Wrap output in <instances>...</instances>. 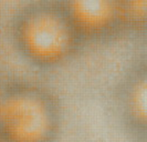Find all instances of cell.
<instances>
[{
    "label": "cell",
    "instance_id": "obj_1",
    "mask_svg": "<svg viewBox=\"0 0 147 142\" xmlns=\"http://www.w3.org/2000/svg\"><path fill=\"white\" fill-rule=\"evenodd\" d=\"M80 39L65 10L54 6L31 8L19 18L15 28L19 51L39 68L65 63L75 52Z\"/></svg>",
    "mask_w": 147,
    "mask_h": 142
},
{
    "label": "cell",
    "instance_id": "obj_2",
    "mask_svg": "<svg viewBox=\"0 0 147 142\" xmlns=\"http://www.w3.org/2000/svg\"><path fill=\"white\" fill-rule=\"evenodd\" d=\"M60 117L54 99L33 84L3 88L0 142H57Z\"/></svg>",
    "mask_w": 147,
    "mask_h": 142
},
{
    "label": "cell",
    "instance_id": "obj_3",
    "mask_svg": "<svg viewBox=\"0 0 147 142\" xmlns=\"http://www.w3.org/2000/svg\"><path fill=\"white\" fill-rule=\"evenodd\" d=\"M64 10L81 39L105 37L121 27L119 0H67Z\"/></svg>",
    "mask_w": 147,
    "mask_h": 142
},
{
    "label": "cell",
    "instance_id": "obj_4",
    "mask_svg": "<svg viewBox=\"0 0 147 142\" xmlns=\"http://www.w3.org/2000/svg\"><path fill=\"white\" fill-rule=\"evenodd\" d=\"M121 110L124 124L135 142H146L147 75L145 67L136 69L122 90Z\"/></svg>",
    "mask_w": 147,
    "mask_h": 142
},
{
    "label": "cell",
    "instance_id": "obj_5",
    "mask_svg": "<svg viewBox=\"0 0 147 142\" xmlns=\"http://www.w3.org/2000/svg\"><path fill=\"white\" fill-rule=\"evenodd\" d=\"M147 0H119L121 26L140 31L146 27Z\"/></svg>",
    "mask_w": 147,
    "mask_h": 142
},
{
    "label": "cell",
    "instance_id": "obj_6",
    "mask_svg": "<svg viewBox=\"0 0 147 142\" xmlns=\"http://www.w3.org/2000/svg\"><path fill=\"white\" fill-rule=\"evenodd\" d=\"M2 90H3V88L0 87V99H1V94H2Z\"/></svg>",
    "mask_w": 147,
    "mask_h": 142
}]
</instances>
